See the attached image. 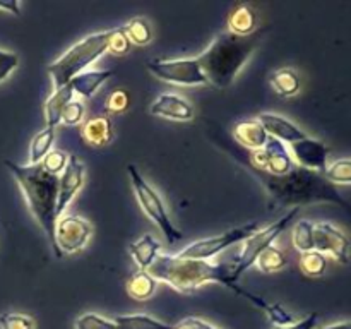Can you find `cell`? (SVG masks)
Segmentation results:
<instances>
[{"label": "cell", "instance_id": "cb8c5ba5", "mask_svg": "<svg viewBox=\"0 0 351 329\" xmlns=\"http://www.w3.org/2000/svg\"><path fill=\"white\" fill-rule=\"evenodd\" d=\"M269 81L271 86L274 88V91H276L278 95L285 96V98L295 96L300 91V77H298L297 72L290 67L274 71L273 74H271Z\"/></svg>", "mask_w": 351, "mask_h": 329}, {"label": "cell", "instance_id": "f35d334b", "mask_svg": "<svg viewBox=\"0 0 351 329\" xmlns=\"http://www.w3.org/2000/svg\"><path fill=\"white\" fill-rule=\"evenodd\" d=\"M317 321H319L317 312H312V314H308L307 317H304L302 321L295 322V324L291 326H287V328H278V329H315Z\"/></svg>", "mask_w": 351, "mask_h": 329}, {"label": "cell", "instance_id": "2e32d148", "mask_svg": "<svg viewBox=\"0 0 351 329\" xmlns=\"http://www.w3.org/2000/svg\"><path fill=\"white\" fill-rule=\"evenodd\" d=\"M149 112L153 115L165 117L170 120H180V122H189L194 119V106L185 98L178 95H161L151 105Z\"/></svg>", "mask_w": 351, "mask_h": 329}, {"label": "cell", "instance_id": "f1b7e54d", "mask_svg": "<svg viewBox=\"0 0 351 329\" xmlns=\"http://www.w3.org/2000/svg\"><path fill=\"white\" fill-rule=\"evenodd\" d=\"M300 269L302 273L307 274L311 278L322 276L326 273V267H328V259H326L324 254L317 252V250H311V252L300 254Z\"/></svg>", "mask_w": 351, "mask_h": 329}, {"label": "cell", "instance_id": "4316f807", "mask_svg": "<svg viewBox=\"0 0 351 329\" xmlns=\"http://www.w3.org/2000/svg\"><path fill=\"white\" fill-rule=\"evenodd\" d=\"M55 141V129L51 127H47L41 132H38L36 136L33 137L29 146V161L31 164H36L43 161V158L47 156L51 151V144Z\"/></svg>", "mask_w": 351, "mask_h": 329}, {"label": "cell", "instance_id": "5b68a950", "mask_svg": "<svg viewBox=\"0 0 351 329\" xmlns=\"http://www.w3.org/2000/svg\"><path fill=\"white\" fill-rule=\"evenodd\" d=\"M110 31L95 33L86 36L74 47L69 48L62 57L48 65V74L51 75L55 89L69 84L77 74L84 72L91 64H95L105 51H108Z\"/></svg>", "mask_w": 351, "mask_h": 329}, {"label": "cell", "instance_id": "52a82bcc", "mask_svg": "<svg viewBox=\"0 0 351 329\" xmlns=\"http://www.w3.org/2000/svg\"><path fill=\"white\" fill-rule=\"evenodd\" d=\"M298 212H300V208H293L291 211H288L283 218L274 221L273 225L266 226V228H259L257 232H254L249 239L243 240L242 250H240L239 256L232 260V266L237 278L242 276L243 271H247L252 264H256L261 252H263L264 249H267L269 245H273L274 240L290 226V223L297 218Z\"/></svg>", "mask_w": 351, "mask_h": 329}, {"label": "cell", "instance_id": "ab89813d", "mask_svg": "<svg viewBox=\"0 0 351 329\" xmlns=\"http://www.w3.org/2000/svg\"><path fill=\"white\" fill-rule=\"evenodd\" d=\"M0 9L7 10L10 14H16L19 16L21 14V3L16 2V0H10V2H0Z\"/></svg>", "mask_w": 351, "mask_h": 329}, {"label": "cell", "instance_id": "e575fe53", "mask_svg": "<svg viewBox=\"0 0 351 329\" xmlns=\"http://www.w3.org/2000/svg\"><path fill=\"white\" fill-rule=\"evenodd\" d=\"M132 48V41L125 34L123 27H117V29H110L108 38V51L115 55H125L129 53Z\"/></svg>", "mask_w": 351, "mask_h": 329}, {"label": "cell", "instance_id": "30bf717a", "mask_svg": "<svg viewBox=\"0 0 351 329\" xmlns=\"http://www.w3.org/2000/svg\"><path fill=\"white\" fill-rule=\"evenodd\" d=\"M242 161L247 168H256L271 175H285L297 164L285 143L271 136L263 149L250 151L247 156H243Z\"/></svg>", "mask_w": 351, "mask_h": 329}, {"label": "cell", "instance_id": "9a60e30c", "mask_svg": "<svg viewBox=\"0 0 351 329\" xmlns=\"http://www.w3.org/2000/svg\"><path fill=\"white\" fill-rule=\"evenodd\" d=\"M261 123L266 129L267 136L274 137V139L281 141V143H297V141H302L307 137V134L300 129L298 125H295L291 120L285 119V117L278 115V113H261L259 115Z\"/></svg>", "mask_w": 351, "mask_h": 329}, {"label": "cell", "instance_id": "e0dca14e", "mask_svg": "<svg viewBox=\"0 0 351 329\" xmlns=\"http://www.w3.org/2000/svg\"><path fill=\"white\" fill-rule=\"evenodd\" d=\"M233 137H235V141L240 146H243L249 151L263 149L266 146L267 139H269L266 129H264L263 123L257 119L237 123L235 129H233Z\"/></svg>", "mask_w": 351, "mask_h": 329}, {"label": "cell", "instance_id": "1f68e13d", "mask_svg": "<svg viewBox=\"0 0 351 329\" xmlns=\"http://www.w3.org/2000/svg\"><path fill=\"white\" fill-rule=\"evenodd\" d=\"M75 329H117L115 321L101 317L99 314L95 312H88V314L79 315L75 321Z\"/></svg>", "mask_w": 351, "mask_h": 329}, {"label": "cell", "instance_id": "8d00e7d4", "mask_svg": "<svg viewBox=\"0 0 351 329\" xmlns=\"http://www.w3.org/2000/svg\"><path fill=\"white\" fill-rule=\"evenodd\" d=\"M130 105V96L125 89H115L113 93H110V96L106 98V108L112 113H120L125 112Z\"/></svg>", "mask_w": 351, "mask_h": 329}, {"label": "cell", "instance_id": "74e56055", "mask_svg": "<svg viewBox=\"0 0 351 329\" xmlns=\"http://www.w3.org/2000/svg\"><path fill=\"white\" fill-rule=\"evenodd\" d=\"M17 64H19V58L16 53L0 48V82L9 77V74L17 67Z\"/></svg>", "mask_w": 351, "mask_h": 329}, {"label": "cell", "instance_id": "d4e9b609", "mask_svg": "<svg viewBox=\"0 0 351 329\" xmlns=\"http://www.w3.org/2000/svg\"><path fill=\"white\" fill-rule=\"evenodd\" d=\"M117 329H173V326L161 322L147 314H127L113 319Z\"/></svg>", "mask_w": 351, "mask_h": 329}, {"label": "cell", "instance_id": "60d3db41", "mask_svg": "<svg viewBox=\"0 0 351 329\" xmlns=\"http://www.w3.org/2000/svg\"><path fill=\"white\" fill-rule=\"evenodd\" d=\"M189 319H191L192 329H218V328H215V326L209 324V322L201 321V319H197V317H189Z\"/></svg>", "mask_w": 351, "mask_h": 329}, {"label": "cell", "instance_id": "83f0119b", "mask_svg": "<svg viewBox=\"0 0 351 329\" xmlns=\"http://www.w3.org/2000/svg\"><path fill=\"white\" fill-rule=\"evenodd\" d=\"M256 264L257 267H259V271H263V273L266 274H271L283 269V267L288 264V260L283 250L278 249V247L274 245H269L267 249H264L263 252H261V256L257 257Z\"/></svg>", "mask_w": 351, "mask_h": 329}, {"label": "cell", "instance_id": "d6a6232c", "mask_svg": "<svg viewBox=\"0 0 351 329\" xmlns=\"http://www.w3.org/2000/svg\"><path fill=\"white\" fill-rule=\"evenodd\" d=\"M67 161H69V154L65 153V151L51 149L50 153L43 158L41 167H43L48 173L57 175L58 177V175L65 170V167H67Z\"/></svg>", "mask_w": 351, "mask_h": 329}, {"label": "cell", "instance_id": "9c48e42d", "mask_svg": "<svg viewBox=\"0 0 351 329\" xmlns=\"http://www.w3.org/2000/svg\"><path fill=\"white\" fill-rule=\"evenodd\" d=\"M257 230H259L257 223H247L243 226H237V228L228 230V232L221 233L218 236H208V239H201L197 242L191 243V245L182 250L180 256L191 257V259L209 260L211 257L218 256L219 252L228 249V247L247 240Z\"/></svg>", "mask_w": 351, "mask_h": 329}, {"label": "cell", "instance_id": "277c9868", "mask_svg": "<svg viewBox=\"0 0 351 329\" xmlns=\"http://www.w3.org/2000/svg\"><path fill=\"white\" fill-rule=\"evenodd\" d=\"M259 41L261 33H252L249 36H237L230 31L219 33L208 50L197 57L208 84L219 89L232 86L240 69L259 47Z\"/></svg>", "mask_w": 351, "mask_h": 329}, {"label": "cell", "instance_id": "7a4b0ae2", "mask_svg": "<svg viewBox=\"0 0 351 329\" xmlns=\"http://www.w3.org/2000/svg\"><path fill=\"white\" fill-rule=\"evenodd\" d=\"M257 180L266 187L269 194V208H281V206H300L317 204V202H329L336 204L351 216V204L341 195L335 184L324 177V173L307 170L295 164L288 173L271 175L267 171L249 168Z\"/></svg>", "mask_w": 351, "mask_h": 329}, {"label": "cell", "instance_id": "7402d4cb", "mask_svg": "<svg viewBox=\"0 0 351 329\" xmlns=\"http://www.w3.org/2000/svg\"><path fill=\"white\" fill-rule=\"evenodd\" d=\"M129 250H130V256H132L134 260L137 263V266H139L141 269L147 271L151 266H153L156 257L160 256L161 245L153 235L146 233V235L141 236L137 242L130 243Z\"/></svg>", "mask_w": 351, "mask_h": 329}, {"label": "cell", "instance_id": "d6986e66", "mask_svg": "<svg viewBox=\"0 0 351 329\" xmlns=\"http://www.w3.org/2000/svg\"><path fill=\"white\" fill-rule=\"evenodd\" d=\"M74 99V91H72L71 84H65L62 88H57L53 95L47 99L45 103V119H47V127H55L60 123L62 113H64L65 106Z\"/></svg>", "mask_w": 351, "mask_h": 329}, {"label": "cell", "instance_id": "7c38bea8", "mask_svg": "<svg viewBox=\"0 0 351 329\" xmlns=\"http://www.w3.org/2000/svg\"><path fill=\"white\" fill-rule=\"evenodd\" d=\"M314 240L315 250L324 256H331L332 259L341 264L350 263L351 242L343 230L331 223H315L314 225Z\"/></svg>", "mask_w": 351, "mask_h": 329}, {"label": "cell", "instance_id": "f546056e", "mask_svg": "<svg viewBox=\"0 0 351 329\" xmlns=\"http://www.w3.org/2000/svg\"><path fill=\"white\" fill-rule=\"evenodd\" d=\"M123 31L132 41V45H147L153 38V31H151V24L147 23L144 17H134L129 23L123 26Z\"/></svg>", "mask_w": 351, "mask_h": 329}, {"label": "cell", "instance_id": "6da1fadb", "mask_svg": "<svg viewBox=\"0 0 351 329\" xmlns=\"http://www.w3.org/2000/svg\"><path fill=\"white\" fill-rule=\"evenodd\" d=\"M147 271L156 281H163L182 293H192L206 283H221L232 291H235L237 295L247 298L254 305L263 308L266 314L273 304V302H266L259 295L239 287V283H237L239 278L235 276L232 260L215 264L209 263V260L191 259V257H184L180 254H175V256L160 254Z\"/></svg>", "mask_w": 351, "mask_h": 329}, {"label": "cell", "instance_id": "ac0fdd59", "mask_svg": "<svg viewBox=\"0 0 351 329\" xmlns=\"http://www.w3.org/2000/svg\"><path fill=\"white\" fill-rule=\"evenodd\" d=\"M82 137L89 146L103 147L112 143L113 139V123L110 117L99 115L86 120L82 125Z\"/></svg>", "mask_w": 351, "mask_h": 329}, {"label": "cell", "instance_id": "ba28073f", "mask_svg": "<svg viewBox=\"0 0 351 329\" xmlns=\"http://www.w3.org/2000/svg\"><path fill=\"white\" fill-rule=\"evenodd\" d=\"M147 69H149L151 74L156 75L158 79L167 82H173V84H208L197 58H175V60L154 58V60L147 62Z\"/></svg>", "mask_w": 351, "mask_h": 329}, {"label": "cell", "instance_id": "8fae6325", "mask_svg": "<svg viewBox=\"0 0 351 329\" xmlns=\"http://www.w3.org/2000/svg\"><path fill=\"white\" fill-rule=\"evenodd\" d=\"M93 235V225L88 219L75 215L58 216L55 225V243L58 252L75 254L86 247Z\"/></svg>", "mask_w": 351, "mask_h": 329}, {"label": "cell", "instance_id": "836d02e7", "mask_svg": "<svg viewBox=\"0 0 351 329\" xmlns=\"http://www.w3.org/2000/svg\"><path fill=\"white\" fill-rule=\"evenodd\" d=\"M0 329H34V321L21 312H5L0 315Z\"/></svg>", "mask_w": 351, "mask_h": 329}, {"label": "cell", "instance_id": "4dcf8cb0", "mask_svg": "<svg viewBox=\"0 0 351 329\" xmlns=\"http://www.w3.org/2000/svg\"><path fill=\"white\" fill-rule=\"evenodd\" d=\"M324 177L328 178L331 184H351V160L350 158H343V160H336L335 163L328 164L324 171Z\"/></svg>", "mask_w": 351, "mask_h": 329}, {"label": "cell", "instance_id": "ffe728a7", "mask_svg": "<svg viewBox=\"0 0 351 329\" xmlns=\"http://www.w3.org/2000/svg\"><path fill=\"white\" fill-rule=\"evenodd\" d=\"M112 75L113 71H98V69L93 71L91 69V71H84L81 72V74L75 75L69 84L72 86L74 95L82 96V98H89V96L95 95L99 89V86H101L103 82L108 81Z\"/></svg>", "mask_w": 351, "mask_h": 329}, {"label": "cell", "instance_id": "484cf974", "mask_svg": "<svg viewBox=\"0 0 351 329\" xmlns=\"http://www.w3.org/2000/svg\"><path fill=\"white\" fill-rule=\"evenodd\" d=\"M291 242H293V247L300 254L315 250L314 223L308 221V219H300V221H298L297 225L293 226V233H291Z\"/></svg>", "mask_w": 351, "mask_h": 329}, {"label": "cell", "instance_id": "b9f144b4", "mask_svg": "<svg viewBox=\"0 0 351 329\" xmlns=\"http://www.w3.org/2000/svg\"><path fill=\"white\" fill-rule=\"evenodd\" d=\"M324 329H351V322H339V324H332Z\"/></svg>", "mask_w": 351, "mask_h": 329}, {"label": "cell", "instance_id": "3957f363", "mask_svg": "<svg viewBox=\"0 0 351 329\" xmlns=\"http://www.w3.org/2000/svg\"><path fill=\"white\" fill-rule=\"evenodd\" d=\"M5 167L14 175L16 182L19 184L27 206L33 212L38 225L47 233L48 242L51 250L57 257H62L55 243V225H57V199H58V177L51 175L36 164H17L14 161L5 160Z\"/></svg>", "mask_w": 351, "mask_h": 329}, {"label": "cell", "instance_id": "8992f818", "mask_svg": "<svg viewBox=\"0 0 351 329\" xmlns=\"http://www.w3.org/2000/svg\"><path fill=\"white\" fill-rule=\"evenodd\" d=\"M127 171H129V177L130 180H132V187L134 192H136L137 202H139V206L143 208V211L156 223V226L161 230V233L165 235L167 242L170 243V245H173L175 242L184 239V233L173 225V221H171L170 215H168L167 208H165L163 201H161V197L158 195V192L147 184V180L141 175V171L137 170L136 164H129V167H127Z\"/></svg>", "mask_w": 351, "mask_h": 329}, {"label": "cell", "instance_id": "603a6c76", "mask_svg": "<svg viewBox=\"0 0 351 329\" xmlns=\"http://www.w3.org/2000/svg\"><path fill=\"white\" fill-rule=\"evenodd\" d=\"M156 283L158 281L151 276L149 271L139 269L130 274V278L127 280V293L134 300H147L156 291Z\"/></svg>", "mask_w": 351, "mask_h": 329}, {"label": "cell", "instance_id": "4fadbf2b", "mask_svg": "<svg viewBox=\"0 0 351 329\" xmlns=\"http://www.w3.org/2000/svg\"><path fill=\"white\" fill-rule=\"evenodd\" d=\"M84 164L75 154H69V161L65 170L58 177V199H57V216H62L64 209L71 204L72 199L84 184Z\"/></svg>", "mask_w": 351, "mask_h": 329}, {"label": "cell", "instance_id": "44dd1931", "mask_svg": "<svg viewBox=\"0 0 351 329\" xmlns=\"http://www.w3.org/2000/svg\"><path fill=\"white\" fill-rule=\"evenodd\" d=\"M230 33L237 36H249L257 29V12L249 3H239L228 17Z\"/></svg>", "mask_w": 351, "mask_h": 329}, {"label": "cell", "instance_id": "d590c367", "mask_svg": "<svg viewBox=\"0 0 351 329\" xmlns=\"http://www.w3.org/2000/svg\"><path fill=\"white\" fill-rule=\"evenodd\" d=\"M84 103L79 101V99H72V101L65 106L60 122L67 123V125H77V123H81L82 119H84Z\"/></svg>", "mask_w": 351, "mask_h": 329}, {"label": "cell", "instance_id": "5bb4252c", "mask_svg": "<svg viewBox=\"0 0 351 329\" xmlns=\"http://www.w3.org/2000/svg\"><path fill=\"white\" fill-rule=\"evenodd\" d=\"M290 154L293 161H297L298 167L307 168V170L324 173L326 168H328L329 147L322 141L312 139L307 136L305 139L291 144Z\"/></svg>", "mask_w": 351, "mask_h": 329}]
</instances>
